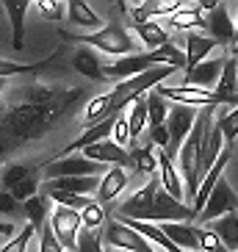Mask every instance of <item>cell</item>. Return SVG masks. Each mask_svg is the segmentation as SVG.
<instances>
[{"label":"cell","mask_w":238,"mask_h":252,"mask_svg":"<svg viewBox=\"0 0 238 252\" xmlns=\"http://www.w3.org/2000/svg\"><path fill=\"white\" fill-rule=\"evenodd\" d=\"M86 92L78 89H47L33 86L25 94V103L14 105L6 117L0 119V158L17 150L25 141L42 139L59 119L75 111Z\"/></svg>","instance_id":"cell-1"},{"label":"cell","mask_w":238,"mask_h":252,"mask_svg":"<svg viewBox=\"0 0 238 252\" xmlns=\"http://www.w3.org/2000/svg\"><path fill=\"white\" fill-rule=\"evenodd\" d=\"M117 219H133V222H149V224L191 222V219H197V211L188 202L175 200L161 186V178H149L147 186H142L133 197L119 202Z\"/></svg>","instance_id":"cell-2"},{"label":"cell","mask_w":238,"mask_h":252,"mask_svg":"<svg viewBox=\"0 0 238 252\" xmlns=\"http://www.w3.org/2000/svg\"><path fill=\"white\" fill-rule=\"evenodd\" d=\"M61 39H72L78 45H86V47H94V50H103L108 56H133L136 53V42L133 36L127 33V28L122 23H108L103 31H94V33H86V36H75V33H67V31H59Z\"/></svg>","instance_id":"cell-3"},{"label":"cell","mask_w":238,"mask_h":252,"mask_svg":"<svg viewBox=\"0 0 238 252\" xmlns=\"http://www.w3.org/2000/svg\"><path fill=\"white\" fill-rule=\"evenodd\" d=\"M105 169L103 163L89 161L86 156H67V158H50L42 163V178L47 180H61V178H103Z\"/></svg>","instance_id":"cell-4"},{"label":"cell","mask_w":238,"mask_h":252,"mask_svg":"<svg viewBox=\"0 0 238 252\" xmlns=\"http://www.w3.org/2000/svg\"><path fill=\"white\" fill-rule=\"evenodd\" d=\"M197 117H200V108H191V105L169 108V117H166V130H169V150H166V156L169 158L180 156V147L191 136L194 125H197Z\"/></svg>","instance_id":"cell-5"},{"label":"cell","mask_w":238,"mask_h":252,"mask_svg":"<svg viewBox=\"0 0 238 252\" xmlns=\"http://www.w3.org/2000/svg\"><path fill=\"white\" fill-rule=\"evenodd\" d=\"M103 244L117 247V250H127V252H155L152 244L142 233H136L130 224L119 222V219H108L103 227Z\"/></svg>","instance_id":"cell-6"},{"label":"cell","mask_w":238,"mask_h":252,"mask_svg":"<svg viewBox=\"0 0 238 252\" xmlns=\"http://www.w3.org/2000/svg\"><path fill=\"white\" fill-rule=\"evenodd\" d=\"M233 211H238V194L233 191V186L227 183V178H222L216 183V189L210 191L208 202L202 208V214L197 216V222L210 224V222H216V219H222V216L233 214Z\"/></svg>","instance_id":"cell-7"},{"label":"cell","mask_w":238,"mask_h":252,"mask_svg":"<svg viewBox=\"0 0 238 252\" xmlns=\"http://www.w3.org/2000/svg\"><path fill=\"white\" fill-rule=\"evenodd\" d=\"M50 227H53V233H56V238L61 241L64 250L78 252V238H81V233H83V219H81L78 211L59 205L50 216Z\"/></svg>","instance_id":"cell-8"},{"label":"cell","mask_w":238,"mask_h":252,"mask_svg":"<svg viewBox=\"0 0 238 252\" xmlns=\"http://www.w3.org/2000/svg\"><path fill=\"white\" fill-rule=\"evenodd\" d=\"M155 92L164 97V100H172V103H178V105H191V108L222 105V97L216 94V92L194 89V86H183V83H180V86H166V83H161Z\"/></svg>","instance_id":"cell-9"},{"label":"cell","mask_w":238,"mask_h":252,"mask_svg":"<svg viewBox=\"0 0 238 252\" xmlns=\"http://www.w3.org/2000/svg\"><path fill=\"white\" fill-rule=\"evenodd\" d=\"M224 59H208L205 64H200L191 72H183V86H194V89H205V92H216L219 81L224 72Z\"/></svg>","instance_id":"cell-10"},{"label":"cell","mask_w":238,"mask_h":252,"mask_svg":"<svg viewBox=\"0 0 238 252\" xmlns=\"http://www.w3.org/2000/svg\"><path fill=\"white\" fill-rule=\"evenodd\" d=\"M81 156H86L89 161H97V163H111V166H122V169H130L133 166V158H130V153H127L125 147H119V144H114L111 139L105 141H97V144H91V147H86L81 153Z\"/></svg>","instance_id":"cell-11"},{"label":"cell","mask_w":238,"mask_h":252,"mask_svg":"<svg viewBox=\"0 0 238 252\" xmlns=\"http://www.w3.org/2000/svg\"><path fill=\"white\" fill-rule=\"evenodd\" d=\"M205 28H208L210 39H213L216 45L222 47H236V23H233V17L227 14V6L219 3V8H213L205 20Z\"/></svg>","instance_id":"cell-12"},{"label":"cell","mask_w":238,"mask_h":252,"mask_svg":"<svg viewBox=\"0 0 238 252\" xmlns=\"http://www.w3.org/2000/svg\"><path fill=\"white\" fill-rule=\"evenodd\" d=\"M114 125H117V117H111V119H103V122H97V125H91V127H86L81 136L75 141H69L67 147L61 150L56 158H67V156H75V153H83L86 147H91V144H97V141H105V139H111V133H114Z\"/></svg>","instance_id":"cell-13"},{"label":"cell","mask_w":238,"mask_h":252,"mask_svg":"<svg viewBox=\"0 0 238 252\" xmlns=\"http://www.w3.org/2000/svg\"><path fill=\"white\" fill-rule=\"evenodd\" d=\"M119 8L133 17V25H142V23H152V17H155V14L172 17L180 8V3H175V0H166V3H155V0H136V3H119Z\"/></svg>","instance_id":"cell-14"},{"label":"cell","mask_w":238,"mask_h":252,"mask_svg":"<svg viewBox=\"0 0 238 252\" xmlns=\"http://www.w3.org/2000/svg\"><path fill=\"white\" fill-rule=\"evenodd\" d=\"M72 67H75V72H81L83 78H89V81H108V78H105V64H103V59L97 56L94 47H86V45L75 47Z\"/></svg>","instance_id":"cell-15"},{"label":"cell","mask_w":238,"mask_h":252,"mask_svg":"<svg viewBox=\"0 0 238 252\" xmlns=\"http://www.w3.org/2000/svg\"><path fill=\"white\" fill-rule=\"evenodd\" d=\"M158 172H161V186H164L175 200L183 202V197H186V183H183V175L175 166V161L166 156V150H158Z\"/></svg>","instance_id":"cell-16"},{"label":"cell","mask_w":238,"mask_h":252,"mask_svg":"<svg viewBox=\"0 0 238 252\" xmlns=\"http://www.w3.org/2000/svg\"><path fill=\"white\" fill-rule=\"evenodd\" d=\"M125 186H127V172L122 166L108 169L100 180V189H97V202L100 205H114V200L125 191Z\"/></svg>","instance_id":"cell-17"},{"label":"cell","mask_w":238,"mask_h":252,"mask_svg":"<svg viewBox=\"0 0 238 252\" xmlns=\"http://www.w3.org/2000/svg\"><path fill=\"white\" fill-rule=\"evenodd\" d=\"M161 230H164L180 250L200 252V227H194L188 222H166V224H161Z\"/></svg>","instance_id":"cell-18"},{"label":"cell","mask_w":238,"mask_h":252,"mask_svg":"<svg viewBox=\"0 0 238 252\" xmlns=\"http://www.w3.org/2000/svg\"><path fill=\"white\" fill-rule=\"evenodd\" d=\"M219 47L210 36H202V33H188L186 36V72L197 69L200 64L208 61V53Z\"/></svg>","instance_id":"cell-19"},{"label":"cell","mask_w":238,"mask_h":252,"mask_svg":"<svg viewBox=\"0 0 238 252\" xmlns=\"http://www.w3.org/2000/svg\"><path fill=\"white\" fill-rule=\"evenodd\" d=\"M28 0H6L3 3V8H6L8 20H11V45H14V50L20 53L25 47V11H28Z\"/></svg>","instance_id":"cell-20"},{"label":"cell","mask_w":238,"mask_h":252,"mask_svg":"<svg viewBox=\"0 0 238 252\" xmlns=\"http://www.w3.org/2000/svg\"><path fill=\"white\" fill-rule=\"evenodd\" d=\"M103 178H61V180H47L45 191H69L78 197H89L91 191L100 189Z\"/></svg>","instance_id":"cell-21"},{"label":"cell","mask_w":238,"mask_h":252,"mask_svg":"<svg viewBox=\"0 0 238 252\" xmlns=\"http://www.w3.org/2000/svg\"><path fill=\"white\" fill-rule=\"evenodd\" d=\"M59 56H61V47L53 50L50 59H42V61H36V64H17V61H11V59H0V78L8 81V78H14V75H36V72H42V69L50 67Z\"/></svg>","instance_id":"cell-22"},{"label":"cell","mask_w":238,"mask_h":252,"mask_svg":"<svg viewBox=\"0 0 238 252\" xmlns=\"http://www.w3.org/2000/svg\"><path fill=\"white\" fill-rule=\"evenodd\" d=\"M67 14L72 23L83 25V28H91V33L94 31H103V20H100V14H94V8L86 6L83 0H69V6H67Z\"/></svg>","instance_id":"cell-23"},{"label":"cell","mask_w":238,"mask_h":252,"mask_svg":"<svg viewBox=\"0 0 238 252\" xmlns=\"http://www.w3.org/2000/svg\"><path fill=\"white\" fill-rule=\"evenodd\" d=\"M47 208H50V197H45V194H36L33 200L23 202V214L36 233H42V227L47 224Z\"/></svg>","instance_id":"cell-24"},{"label":"cell","mask_w":238,"mask_h":252,"mask_svg":"<svg viewBox=\"0 0 238 252\" xmlns=\"http://www.w3.org/2000/svg\"><path fill=\"white\" fill-rule=\"evenodd\" d=\"M130 158H133V166L149 178H155V169H158V153H155V144H130Z\"/></svg>","instance_id":"cell-25"},{"label":"cell","mask_w":238,"mask_h":252,"mask_svg":"<svg viewBox=\"0 0 238 252\" xmlns=\"http://www.w3.org/2000/svg\"><path fill=\"white\" fill-rule=\"evenodd\" d=\"M210 230L222 238V244L230 252H238V214H227L222 219L210 222Z\"/></svg>","instance_id":"cell-26"},{"label":"cell","mask_w":238,"mask_h":252,"mask_svg":"<svg viewBox=\"0 0 238 252\" xmlns=\"http://www.w3.org/2000/svg\"><path fill=\"white\" fill-rule=\"evenodd\" d=\"M127 122H130V144L144 133V127L149 125V111H147V94L139 97L130 108H127Z\"/></svg>","instance_id":"cell-27"},{"label":"cell","mask_w":238,"mask_h":252,"mask_svg":"<svg viewBox=\"0 0 238 252\" xmlns=\"http://www.w3.org/2000/svg\"><path fill=\"white\" fill-rule=\"evenodd\" d=\"M133 28H136V36L142 39V42L149 47V50H158V47L169 45V33H166V28H161L155 20H152V23L133 25Z\"/></svg>","instance_id":"cell-28"},{"label":"cell","mask_w":238,"mask_h":252,"mask_svg":"<svg viewBox=\"0 0 238 252\" xmlns=\"http://www.w3.org/2000/svg\"><path fill=\"white\" fill-rule=\"evenodd\" d=\"M169 25L172 28H180V31H191V28H200V25H205V20H202V8L200 6H180L175 14L169 17Z\"/></svg>","instance_id":"cell-29"},{"label":"cell","mask_w":238,"mask_h":252,"mask_svg":"<svg viewBox=\"0 0 238 252\" xmlns=\"http://www.w3.org/2000/svg\"><path fill=\"white\" fill-rule=\"evenodd\" d=\"M147 111H149V125L147 127H161V125H166V117H169V103L152 89L147 94Z\"/></svg>","instance_id":"cell-30"},{"label":"cell","mask_w":238,"mask_h":252,"mask_svg":"<svg viewBox=\"0 0 238 252\" xmlns=\"http://www.w3.org/2000/svg\"><path fill=\"white\" fill-rule=\"evenodd\" d=\"M33 169H36V166H28V163H8L6 169L0 172V183H3V191H11L14 186H20Z\"/></svg>","instance_id":"cell-31"},{"label":"cell","mask_w":238,"mask_h":252,"mask_svg":"<svg viewBox=\"0 0 238 252\" xmlns=\"http://www.w3.org/2000/svg\"><path fill=\"white\" fill-rule=\"evenodd\" d=\"M216 127L222 130L224 141H227V147H233L238 139V108H233V111H224L222 117L216 119Z\"/></svg>","instance_id":"cell-32"},{"label":"cell","mask_w":238,"mask_h":252,"mask_svg":"<svg viewBox=\"0 0 238 252\" xmlns=\"http://www.w3.org/2000/svg\"><path fill=\"white\" fill-rule=\"evenodd\" d=\"M81 219H83V227L86 230H103L105 227V211H103V205L97 200H91V205H86L81 211Z\"/></svg>","instance_id":"cell-33"},{"label":"cell","mask_w":238,"mask_h":252,"mask_svg":"<svg viewBox=\"0 0 238 252\" xmlns=\"http://www.w3.org/2000/svg\"><path fill=\"white\" fill-rule=\"evenodd\" d=\"M47 197H50L53 202H59L61 208H72L78 214H81L86 205H91V197H78V194H69V191H47Z\"/></svg>","instance_id":"cell-34"},{"label":"cell","mask_w":238,"mask_h":252,"mask_svg":"<svg viewBox=\"0 0 238 252\" xmlns=\"http://www.w3.org/2000/svg\"><path fill=\"white\" fill-rule=\"evenodd\" d=\"M33 6L39 8V14L50 20V23H59L67 17V3H61V0H36Z\"/></svg>","instance_id":"cell-35"},{"label":"cell","mask_w":238,"mask_h":252,"mask_svg":"<svg viewBox=\"0 0 238 252\" xmlns=\"http://www.w3.org/2000/svg\"><path fill=\"white\" fill-rule=\"evenodd\" d=\"M200 252H230L210 227H200Z\"/></svg>","instance_id":"cell-36"},{"label":"cell","mask_w":238,"mask_h":252,"mask_svg":"<svg viewBox=\"0 0 238 252\" xmlns=\"http://www.w3.org/2000/svg\"><path fill=\"white\" fill-rule=\"evenodd\" d=\"M114 144H119V147H130V122H127V111L117 114V125H114Z\"/></svg>","instance_id":"cell-37"},{"label":"cell","mask_w":238,"mask_h":252,"mask_svg":"<svg viewBox=\"0 0 238 252\" xmlns=\"http://www.w3.org/2000/svg\"><path fill=\"white\" fill-rule=\"evenodd\" d=\"M39 252H67L64 247H61V241L56 238L50 222H47L45 227H42V233H39Z\"/></svg>","instance_id":"cell-38"},{"label":"cell","mask_w":238,"mask_h":252,"mask_svg":"<svg viewBox=\"0 0 238 252\" xmlns=\"http://www.w3.org/2000/svg\"><path fill=\"white\" fill-rule=\"evenodd\" d=\"M33 233H36V230L30 227V224H25V227L20 230V233H17V236L11 238V241H8L0 252H25V247H28V241L33 238Z\"/></svg>","instance_id":"cell-39"},{"label":"cell","mask_w":238,"mask_h":252,"mask_svg":"<svg viewBox=\"0 0 238 252\" xmlns=\"http://www.w3.org/2000/svg\"><path fill=\"white\" fill-rule=\"evenodd\" d=\"M20 205H23V202H17L14 194L0 189V211H3V214H17V208H20Z\"/></svg>","instance_id":"cell-40"},{"label":"cell","mask_w":238,"mask_h":252,"mask_svg":"<svg viewBox=\"0 0 238 252\" xmlns=\"http://www.w3.org/2000/svg\"><path fill=\"white\" fill-rule=\"evenodd\" d=\"M0 236H14V227L8 222H0Z\"/></svg>","instance_id":"cell-41"},{"label":"cell","mask_w":238,"mask_h":252,"mask_svg":"<svg viewBox=\"0 0 238 252\" xmlns=\"http://www.w3.org/2000/svg\"><path fill=\"white\" fill-rule=\"evenodd\" d=\"M3 89H6V78H0V94H3Z\"/></svg>","instance_id":"cell-42"},{"label":"cell","mask_w":238,"mask_h":252,"mask_svg":"<svg viewBox=\"0 0 238 252\" xmlns=\"http://www.w3.org/2000/svg\"><path fill=\"white\" fill-rule=\"evenodd\" d=\"M233 59H236V69H238V47H236V53H233Z\"/></svg>","instance_id":"cell-43"},{"label":"cell","mask_w":238,"mask_h":252,"mask_svg":"<svg viewBox=\"0 0 238 252\" xmlns=\"http://www.w3.org/2000/svg\"><path fill=\"white\" fill-rule=\"evenodd\" d=\"M236 42H238V20H236ZM238 47V45H236Z\"/></svg>","instance_id":"cell-44"},{"label":"cell","mask_w":238,"mask_h":252,"mask_svg":"<svg viewBox=\"0 0 238 252\" xmlns=\"http://www.w3.org/2000/svg\"><path fill=\"white\" fill-rule=\"evenodd\" d=\"M103 252H111V250H103Z\"/></svg>","instance_id":"cell-45"}]
</instances>
